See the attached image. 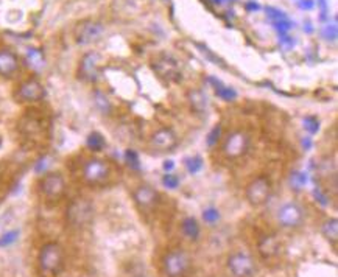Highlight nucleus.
Returning a JSON list of instances; mask_svg holds the SVG:
<instances>
[{"mask_svg": "<svg viewBox=\"0 0 338 277\" xmlns=\"http://www.w3.org/2000/svg\"><path fill=\"white\" fill-rule=\"evenodd\" d=\"M16 98L22 101V103H36L45 98V87L44 84L36 80V78H30L27 81H24L19 87H17L16 92Z\"/></svg>", "mask_w": 338, "mask_h": 277, "instance_id": "obj_9", "label": "nucleus"}, {"mask_svg": "<svg viewBox=\"0 0 338 277\" xmlns=\"http://www.w3.org/2000/svg\"><path fill=\"white\" fill-rule=\"evenodd\" d=\"M220 137H221V126L220 125H215L209 131V134H207V139H206L207 146H213V145H215L220 140Z\"/></svg>", "mask_w": 338, "mask_h": 277, "instance_id": "obj_33", "label": "nucleus"}, {"mask_svg": "<svg viewBox=\"0 0 338 277\" xmlns=\"http://www.w3.org/2000/svg\"><path fill=\"white\" fill-rule=\"evenodd\" d=\"M321 232L324 235V238L327 240V242L336 245L338 242V221L336 218H329L326 219L323 226H321Z\"/></svg>", "mask_w": 338, "mask_h": 277, "instance_id": "obj_21", "label": "nucleus"}, {"mask_svg": "<svg viewBox=\"0 0 338 277\" xmlns=\"http://www.w3.org/2000/svg\"><path fill=\"white\" fill-rule=\"evenodd\" d=\"M184 165H186V169L190 175H197L203 170L204 162H203L201 156H190L184 160Z\"/></svg>", "mask_w": 338, "mask_h": 277, "instance_id": "obj_25", "label": "nucleus"}, {"mask_svg": "<svg viewBox=\"0 0 338 277\" xmlns=\"http://www.w3.org/2000/svg\"><path fill=\"white\" fill-rule=\"evenodd\" d=\"M133 198L136 201V204L142 209V210H148L151 207H154L159 201V195L157 192L150 187V186H140L134 190Z\"/></svg>", "mask_w": 338, "mask_h": 277, "instance_id": "obj_15", "label": "nucleus"}, {"mask_svg": "<svg viewBox=\"0 0 338 277\" xmlns=\"http://www.w3.org/2000/svg\"><path fill=\"white\" fill-rule=\"evenodd\" d=\"M296 5L302 11H312L315 8V2H313V0H298Z\"/></svg>", "mask_w": 338, "mask_h": 277, "instance_id": "obj_37", "label": "nucleus"}, {"mask_svg": "<svg viewBox=\"0 0 338 277\" xmlns=\"http://www.w3.org/2000/svg\"><path fill=\"white\" fill-rule=\"evenodd\" d=\"M162 266L168 277H181L190 266V257L184 249H172L164 255Z\"/></svg>", "mask_w": 338, "mask_h": 277, "instance_id": "obj_3", "label": "nucleus"}, {"mask_svg": "<svg viewBox=\"0 0 338 277\" xmlns=\"http://www.w3.org/2000/svg\"><path fill=\"white\" fill-rule=\"evenodd\" d=\"M189 101H190L192 109L197 110V113H200V114H203L209 106L207 95L203 90H198V89H193V90L189 92Z\"/></svg>", "mask_w": 338, "mask_h": 277, "instance_id": "obj_19", "label": "nucleus"}, {"mask_svg": "<svg viewBox=\"0 0 338 277\" xmlns=\"http://www.w3.org/2000/svg\"><path fill=\"white\" fill-rule=\"evenodd\" d=\"M104 27L100 22L95 21H83L77 25L75 28V41L80 45H87L92 44L100 39V36L103 34Z\"/></svg>", "mask_w": 338, "mask_h": 277, "instance_id": "obj_12", "label": "nucleus"}, {"mask_svg": "<svg viewBox=\"0 0 338 277\" xmlns=\"http://www.w3.org/2000/svg\"><path fill=\"white\" fill-rule=\"evenodd\" d=\"M181 232L186 238L189 240H198L200 235H201V228L198 225V221L195 219L193 216H186L181 223Z\"/></svg>", "mask_w": 338, "mask_h": 277, "instance_id": "obj_18", "label": "nucleus"}, {"mask_svg": "<svg viewBox=\"0 0 338 277\" xmlns=\"http://www.w3.org/2000/svg\"><path fill=\"white\" fill-rule=\"evenodd\" d=\"M321 36H323V39H326V41H330V42H335L336 41V36H338V28H336V25L335 24H329V25H326L323 30H321Z\"/></svg>", "mask_w": 338, "mask_h": 277, "instance_id": "obj_32", "label": "nucleus"}, {"mask_svg": "<svg viewBox=\"0 0 338 277\" xmlns=\"http://www.w3.org/2000/svg\"><path fill=\"white\" fill-rule=\"evenodd\" d=\"M209 83H212L213 86H215V94H217L218 98H221V100H224V101H233V100L237 98V92H236V89L229 87V86H224L221 81H217L215 78H212V77L209 78Z\"/></svg>", "mask_w": 338, "mask_h": 277, "instance_id": "obj_20", "label": "nucleus"}, {"mask_svg": "<svg viewBox=\"0 0 338 277\" xmlns=\"http://www.w3.org/2000/svg\"><path fill=\"white\" fill-rule=\"evenodd\" d=\"M125 162L128 163V167L133 169V170H139L140 169L139 154L134 150H127V153H125Z\"/></svg>", "mask_w": 338, "mask_h": 277, "instance_id": "obj_31", "label": "nucleus"}, {"mask_svg": "<svg viewBox=\"0 0 338 277\" xmlns=\"http://www.w3.org/2000/svg\"><path fill=\"white\" fill-rule=\"evenodd\" d=\"M280 245L274 235H263L259 240V252L263 258H271L279 254Z\"/></svg>", "mask_w": 338, "mask_h": 277, "instance_id": "obj_17", "label": "nucleus"}, {"mask_svg": "<svg viewBox=\"0 0 338 277\" xmlns=\"http://www.w3.org/2000/svg\"><path fill=\"white\" fill-rule=\"evenodd\" d=\"M27 61H28V64L33 69H36V70H41L44 67V64H45L42 53L39 50H36V48H28V51H27Z\"/></svg>", "mask_w": 338, "mask_h": 277, "instance_id": "obj_23", "label": "nucleus"}, {"mask_svg": "<svg viewBox=\"0 0 338 277\" xmlns=\"http://www.w3.org/2000/svg\"><path fill=\"white\" fill-rule=\"evenodd\" d=\"M38 263L42 272L58 274L64 266V251L60 243L48 242L45 243L38 255Z\"/></svg>", "mask_w": 338, "mask_h": 277, "instance_id": "obj_2", "label": "nucleus"}, {"mask_svg": "<svg viewBox=\"0 0 338 277\" xmlns=\"http://www.w3.org/2000/svg\"><path fill=\"white\" fill-rule=\"evenodd\" d=\"M94 215H95L94 204L86 198L74 199L67 206V210H66L67 223L77 229H81V228H86L91 225L94 219Z\"/></svg>", "mask_w": 338, "mask_h": 277, "instance_id": "obj_1", "label": "nucleus"}, {"mask_svg": "<svg viewBox=\"0 0 338 277\" xmlns=\"http://www.w3.org/2000/svg\"><path fill=\"white\" fill-rule=\"evenodd\" d=\"M248 148H250V137H248V134L243 131L231 133L223 145L224 154L231 159H237V157L243 156L248 151Z\"/></svg>", "mask_w": 338, "mask_h": 277, "instance_id": "obj_11", "label": "nucleus"}, {"mask_svg": "<svg viewBox=\"0 0 338 277\" xmlns=\"http://www.w3.org/2000/svg\"><path fill=\"white\" fill-rule=\"evenodd\" d=\"M180 178H178L176 175H172V173H167L164 178H162V186L168 190H176L178 187H180Z\"/></svg>", "mask_w": 338, "mask_h": 277, "instance_id": "obj_30", "label": "nucleus"}, {"mask_svg": "<svg viewBox=\"0 0 338 277\" xmlns=\"http://www.w3.org/2000/svg\"><path fill=\"white\" fill-rule=\"evenodd\" d=\"M39 190L47 199H60L66 192V179L61 173L57 172L47 173L39 181Z\"/></svg>", "mask_w": 338, "mask_h": 277, "instance_id": "obj_7", "label": "nucleus"}, {"mask_svg": "<svg viewBox=\"0 0 338 277\" xmlns=\"http://www.w3.org/2000/svg\"><path fill=\"white\" fill-rule=\"evenodd\" d=\"M100 63L101 58L100 54L95 51H89L80 61V69H78V75L81 80L84 81H97L100 77Z\"/></svg>", "mask_w": 338, "mask_h": 277, "instance_id": "obj_13", "label": "nucleus"}, {"mask_svg": "<svg viewBox=\"0 0 338 277\" xmlns=\"http://www.w3.org/2000/svg\"><path fill=\"white\" fill-rule=\"evenodd\" d=\"M302 123H304V129L309 134H316L319 131V120L315 116H307Z\"/></svg>", "mask_w": 338, "mask_h": 277, "instance_id": "obj_28", "label": "nucleus"}, {"mask_svg": "<svg viewBox=\"0 0 338 277\" xmlns=\"http://www.w3.org/2000/svg\"><path fill=\"white\" fill-rule=\"evenodd\" d=\"M209 2H212L213 5H221V4H223V0H209Z\"/></svg>", "mask_w": 338, "mask_h": 277, "instance_id": "obj_43", "label": "nucleus"}, {"mask_svg": "<svg viewBox=\"0 0 338 277\" xmlns=\"http://www.w3.org/2000/svg\"><path fill=\"white\" fill-rule=\"evenodd\" d=\"M313 196H315L316 202H319V204H321V206H324V207H326V206L329 204V198H327V196L323 193V190H321V189H318V187H316V189L313 190Z\"/></svg>", "mask_w": 338, "mask_h": 277, "instance_id": "obj_36", "label": "nucleus"}, {"mask_svg": "<svg viewBox=\"0 0 338 277\" xmlns=\"http://www.w3.org/2000/svg\"><path fill=\"white\" fill-rule=\"evenodd\" d=\"M245 10H246V11H259V10H260V5L256 4V2H248V4L245 5Z\"/></svg>", "mask_w": 338, "mask_h": 277, "instance_id": "obj_40", "label": "nucleus"}, {"mask_svg": "<svg viewBox=\"0 0 338 277\" xmlns=\"http://www.w3.org/2000/svg\"><path fill=\"white\" fill-rule=\"evenodd\" d=\"M178 145V136L170 128H161L151 136V146L154 150L167 153L176 148Z\"/></svg>", "mask_w": 338, "mask_h": 277, "instance_id": "obj_14", "label": "nucleus"}, {"mask_svg": "<svg viewBox=\"0 0 338 277\" xmlns=\"http://www.w3.org/2000/svg\"><path fill=\"white\" fill-rule=\"evenodd\" d=\"M109 175H111V167L109 163L103 159L92 157L86 160V163L83 165V178L87 184H91V186L104 184L108 181Z\"/></svg>", "mask_w": 338, "mask_h": 277, "instance_id": "obj_4", "label": "nucleus"}, {"mask_svg": "<svg viewBox=\"0 0 338 277\" xmlns=\"http://www.w3.org/2000/svg\"><path fill=\"white\" fill-rule=\"evenodd\" d=\"M19 235H21L19 229H13V231L5 232L4 235H0V248H8L14 245L17 242V238H19Z\"/></svg>", "mask_w": 338, "mask_h": 277, "instance_id": "obj_26", "label": "nucleus"}, {"mask_svg": "<svg viewBox=\"0 0 338 277\" xmlns=\"http://www.w3.org/2000/svg\"><path fill=\"white\" fill-rule=\"evenodd\" d=\"M273 27H274L276 31H279V34H287L295 27V24L289 19H282V21L273 22Z\"/></svg>", "mask_w": 338, "mask_h": 277, "instance_id": "obj_35", "label": "nucleus"}, {"mask_svg": "<svg viewBox=\"0 0 338 277\" xmlns=\"http://www.w3.org/2000/svg\"><path fill=\"white\" fill-rule=\"evenodd\" d=\"M271 196V181L266 176H257L246 187V199L251 206H262Z\"/></svg>", "mask_w": 338, "mask_h": 277, "instance_id": "obj_5", "label": "nucleus"}, {"mask_svg": "<svg viewBox=\"0 0 338 277\" xmlns=\"http://www.w3.org/2000/svg\"><path fill=\"white\" fill-rule=\"evenodd\" d=\"M309 182V178H307V173L304 172H293L290 175V186L293 190H301L307 186Z\"/></svg>", "mask_w": 338, "mask_h": 277, "instance_id": "obj_24", "label": "nucleus"}, {"mask_svg": "<svg viewBox=\"0 0 338 277\" xmlns=\"http://www.w3.org/2000/svg\"><path fill=\"white\" fill-rule=\"evenodd\" d=\"M280 44L284 47H287V48H292L295 45V41H293V38H290V36H287V34H280Z\"/></svg>", "mask_w": 338, "mask_h": 277, "instance_id": "obj_38", "label": "nucleus"}, {"mask_svg": "<svg viewBox=\"0 0 338 277\" xmlns=\"http://www.w3.org/2000/svg\"><path fill=\"white\" fill-rule=\"evenodd\" d=\"M302 145H304V148H306V150H309L310 146H312V142H310V139L307 137V140H304V142H302Z\"/></svg>", "mask_w": 338, "mask_h": 277, "instance_id": "obj_42", "label": "nucleus"}, {"mask_svg": "<svg viewBox=\"0 0 338 277\" xmlns=\"http://www.w3.org/2000/svg\"><path fill=\"white\" fill-rule=\"evenodd\" d=\"M318 5L321 7V16H319V21H326L327 19V4L324 0H318Z\"/></svg>", "mask_w": 338, "mask_h": 277, "instance_id": "obj_39", "label": "nucleus"}, {"mask_svg": "<svg viewBox=\"0 0 338 277\" xmlns=\"http://www.w3.org/2000/svg\"><path fill=\"white\" fill-rule=\"evenodd\" d=\"M277 221L282 228L293 229L302 225L304 221V210L298 202H287L277 210Z\"/></svg>", "mask_w": 338, "mask_h": 277, "instance_id": "obj_10", "label": "nucleus"}, {"mask_svg": "<svg viewBox=\"0 0 338 277\" xmlns=\"http://www.w3.org/2000/svg\"><path fill=\"white\" fill-rule=\"evenodd\" d=\"M228 269L234 277H253L256 274V263L250 254L239 251L229 255Z\"/></svg>", "mask_w": 338, "mask_h": 277, "instance_id": "obj_6", "label": "nucleus"}, {"mask_svg": "<svg viewBox=\"0 0 338 277\" xmlns=\"http://www.w3.org/2000/svg\"><path fill=\"white\" fill-rule=\"evenodd\" d=\"M19 70V60L10 50H0V75L10 78Z\"/></svg>", "mask_w": 338, "mask_h": 277, "instance_id": "obj_16", "label": "nucleus"}, {"mask_svg": "<svg viewBox=\"0 0 338 277\" xmlns=\"http://www.w3.org/2000/svg\"><path fill=\"white\" fill-rule=\"evenodd\" d=\"M95 103H97V106H98V109L101 110V113H104V114L111 113V103L108 101V98H106L103 94H100V92L95 94Z\"/></svg>", "mask_w": 338, "mask_h": 277, "instance_id": "obj_34", "label": "nucleus"}, {"mask_svg": "<svg viewBox=\"0 0 338 277\" xmlns=\"http://www.w3.org/2000/svg\"><path fill=\"white\" fill-rule=\"evenodd\" d=\"M151 67L157 73V77L165 81H178L181 78L180 64H178L176 60L168 57V54H161V57H157L153 61Z\"/></svg>", "mask_w": 338, "mask_h": 277, "instance_id": "obj_8", "label": "nucleus"}, {"mask_svg": "<svg viewBox=\"0 0 338 277\" xmlns=\"http://www.w3.org/2000/svg\"><path fill=\"white\" fill-rule=\"evenodd\" d=\"M265 11H266V17H268V19H270L271 22H277V21H282V19H287L286 11H282V10H279V8L266 7Z\"/></svg>", "mask_w": 338, "mask_h": 277, "instance_id": "obj_29", "label": "nucleus"}, {"mask_svg": "<svg viewBox=\"0 0 338 277\" xmlns=\"http://www.w3.org/2000/svg\"><path fill=\"white\" fill-rule=\"evenodd\" d=\"M86 146L91 151H94V153H98V151H101L104 146H106V142H104V137L100 134V133H97V131H94V133H91L87 136V139H86Z\"/></svg>", "mask_w": 338, "mask_h": 277, "instance_id": "obj_22", "label": "nucleus"}, {"mask_svg": "<svg viewBox=\"0 0 338 277\" xmlns=\"http://www.w3.org/2000/svg\"><path fill=\"white\" fill-rule=\"evenodd\" d=\"M162 167H164V170L168 173L170 170H173V169H175V162H173V160H165Z\"/></svg>", "mask_w": 338, "mask_h": 277, "instance_id": "obj_41", "label": "nucleus"}, {"mask_svg": "<svg viewBox=\"0 0 338 277\" xmlns=\"http://www.w3.org/2000/svg\"><path fill=\"white\" fill-rule=\"evenodd\" d=\"M203 219L206 221L207 225H217L218 221H220V210L218 209H215V207H207V209H204V212H203Z\"/></svg>", "mask_w": 338, "mask_h": 277, "instance_id": "obj_27", "label": "nucleus"}]
</instances>
